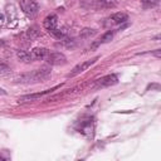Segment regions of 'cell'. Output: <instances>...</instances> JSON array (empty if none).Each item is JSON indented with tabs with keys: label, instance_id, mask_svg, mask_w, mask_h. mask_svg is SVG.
<instances>
[{
	"label": "cell",
	"instance_id": "12",
	"mask_svg": "<svg viewBox=\"0 0 161 161\" xmlns=\"http://www.w3.org/2000/svg\"><path fill=\"white\" fill-rule=\"evenodd\" d=\"M112 36H113V33H112V31H108V33H106V34L101 38L99 43H107V42H109V40L112 39Z\"/></svg>",
	"mask_w": 161,
	"mask_h": 161
},
{
	"label": "cell",
	"instance_id": "1",
	"mask_svg": "<svg viewBox=\"0 0 161 161\" xmlns=\"http://www.w3.org/2000/svg\"><path fill=\"white\" fill-rule=\"evenodd\" d=\"M49 75H50V69L48 67H43V68L36 69V70H34L31 73H26V74L19 75L16 79H18V82H26V83H30V82H43Z\"/></svg>",
	"mask_w": 161,
	"mask_h": 161
},
{
	"label": "cell",
	"instance_id": "13",
	"mask_svg": "<svg viewBox=\"0 0 161 161\" xmlns=\"http://www.w3.org/2000/svg\"><path fill=\"white\" fill-rule=\"evenodd\" d=\"M4 23H5V16L3 14H0V26L4 25Z\"/></svg>",
	"mask_w": 161,
	"mask_h": 161
},
{
	"label": "cell",
	"instance_id": "5",
	"mask_svg": "<svg viewBox=\"0 0 161 161\" xmlns=\"http://www.w3.org/2000/svg\"><path fill=\"white\" fill-rule=\"evenodd\" d=\"M44 60H47V63L57 65V64H63L65 63V57L62 53H48L47 57L44 58Z\"/></svg>",
	"mask_w": 161,
	"mask_h": 161
},
{
	"label": "cell",
	"instance_id": "6",
	"mask_svg": "<svg viewBox=\"0 0 161 161\" xmlns=\"http://www.w3.org/2000/svg\"><path fill=\"white\" fill-rule=\"evenodd\" d=\"M127 20H128V15H127L126 13H122V11L116 13V14H113L112 16L108 18V23H109L111 25H121V24L126 23Z\"/></svg>",
	"mask_w": 161,
	"mask_h": 161
},
{
	"label": "cell",
	"instance_id": "10",
	"mask_svg": "<svg viewBox=\"0 0 161 161\" xmlns=\"http://www.w3.org/2000/svg\"><path fill=\"white\" fill-rule=\"evenodd\" d=\"M16 55H18V58H19L20 60H23V62H31V60H33L31 54L28 53V52H24V50H18Z\"/></svg>",
	"mask_w": 161,
	"mask_h": 161
},
{
	"label": "cell",
	"instance_id": "11",
	"mask_svg": "<svg viewBox=\"0 0 161 161\" xmlns=\"http://www.w3.org/2000/svg\"><path fill=\"white\" fill-rule=\"evenodd\" d=\"M26 34H28V36H29L30 39H35V38L39 35V33H38V30H35V28H30V29L26 31Z\"/></svg>",
	"mask_w": 161,
	"mask_h": 161
},
{
	"label": "cell",
	"instance_id": "4",
	"mask_svg": "<svg viewBox=\"0 0 161 161\" xmlns=\"http://www.w3.org/2000/svg\"><path fill=\"white\" fill-rule=\"evenodd\" d=\"M96 60H97V58H93V59H89V60H86V62H82V63L77 64V65L72 69V72L68 74V77H74V75L82 73V72H84V70L88 69V67H91Z\"/></svg>",
	"mask_w": 161,
	"mask_h": 161
},
{
	"label": "cell",
	"instance_id": "2",
	"mask_svg": "<svg viewBox=\"0 0 161 161\" xmlns=\"http://www.w3.org/2000/svg\"><path fill=\"white\" fill-rule=\"evenodd\" d=\"M117 80H118V79H117V75H114V74H108V75H104V77L97 79L92 87H93L94 89L106 88V87H111V86L116 84Z\"/></svg>",
	"mask_w": 161,
	"mask_h": 161
},
{
	"label": "cell",
	"instance_id": "7",
	"mask_svg": "<svg viewBox=\"0 0 161 161\" xmlns=\"http://www.w3.org/2000/svg\"><path fill=\"white\" fill-rule=\"evenodd\" d=\"M43 25H44V28L48 29L49 33H50L52 30L57 29V25H58V16L54 15V14L48 15V16L44 19V21H43Z\"/></svg>",
	"mask_w": 161,
	"mask_h": 161
},
{
	"label": "cell",
	"instance_id": "3",
	"mask_svg": "<svg viewBox=\"0 0 161 161\" xmlns=\"http://www.w3.org/2000/svg\"><path fill=\"white\" fill-rule=\"evenodd\" d=\"M21 9L29 16H35L39 11V4L35 0H21Z\"/></svg>",
	"mask_w": 161,
	"mask_h": 161
},
{
	"label": "cell",
	"instance_id": "8",
	"mask_svg": "<svg viewBox=\"0 0 161 161\" xmlns=\"http://www.w3.org/2000/svg\"><path fill=\"white\" fill-rule=\"evenodd\" d=\"M48 53H49V50L45 49V48H35V49L31 50L30 54H31L33 60H39V59H44Z\"/></svg>",
	"mask_w": 161,
	"mask_h": 161
},
{
	"label": "cell",
	"instance_id": "9",
	"mask_svg": "<svg viewBox=\"0 0 161 161\" xmlns=\"http://www.w3.org/2000/svg\"><path fill=\"white\" fill-rule=\"evenodd\" d=\"M57 88H58V87H54V88H52V89H47V91H44V92H42V93H34V94L23 96V97L19 98V101H33V99H35V98H40L42 96H44V94H47V93H49V92H52V91H54V89H57Z\"/></svg>",
	"mask_w": 161,
	"mask_h": 161
}]
</instances>
